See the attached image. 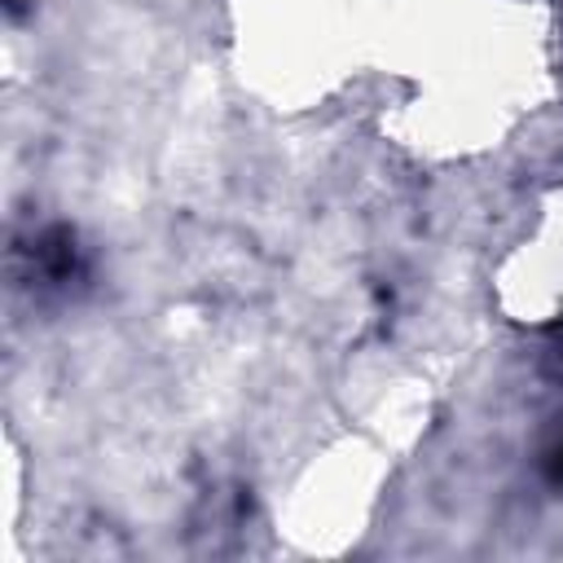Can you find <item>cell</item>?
I'll return each mask as SVG.
<instances>
[{
	"mask_svg": "<svg viewBox=\"0 0 563 563\" xmlns=\"http://www.w3.org/2000/svg\"><path fill=\"white\" fill-rule=\"evenodd\" d=\"M545 475L563 488V444H559V449H550V457H545Z\"/></svg>",
	"mask_w": 563,
	"mask_h": 563,
	"instance_id": "obj_1",
	"label": "cell"
}]
</instances>
